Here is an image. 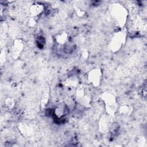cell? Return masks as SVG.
I'll list each match as a JSON object with an SVG mask.
<instances>
[{
	"mask_svg": "<svg viewBox=\"0 0 147 147\" xmlns=\"http://www.w3.org/2000/svg\"><path fill=\"white\" fill-rule=\"evenodd\" d=\"M100 99L105 104L106 114L110 116L114 115L118 107L115 96L111 93L105 92L101 95Z\"/></svg>",
	"mask_w": 147,
	"mask_h": 147,
	"instance_id": "obj_1",
	"label": "cell"
},
{
	"mask_svg": "<svg viewBox=\"0 0 147 147\" xmlns=\"http://www.w3.org/2000/svg\"><path fill=\"white\" fill-rule=\"evenodd\" d=\"M126 38V32L125 30H121L116 32L113 36L110 42V49L111 52L118 51L125 44Z\"/></svg>",
	"mask_w": 147,
	"mask_h": 147,
	"instance_id": "obj_2",
	"label": "cell"
},
{
	"mask_svg": "<svg viewBox=\"0 0 147 147\" xmlns=\"http://www.w3.org/2000/svg\"><path fill=\"white\" fill-rule=\"evenodd\" d=\"M75 98L80 105L86 107H90L91 106L92 98L86 88H78L75 93Z\"/></svg>",
	"mask_w": 147,
	"mask_h": 147,
	"instance_id": "obj_3",
	"label": "cell"
},
{
	"mask_svg": "<svg viewBox=\"0 0 147 147\" xmlns=\"http://www.w3.org/2000/svg\"><path fill=\"white\" fill-rule=\"evenodd\" d=\"M112 14L118 25L121 26L125 24L127 18V11L123 6L119 4H115L112 8Z\"/></svg>",
	"mask_w": 147,
	"mask_h": 147,
	"instance_id": "obj_4",
	"label": "cell"
},
{
	"mask_svg": "<svg viewBox=\"0 0 147 147\" xmlns=\"http://www.w3.org/2000/svg\"><path fill=\"white\" fill-rule=\"evenodd\" d=\"M102 71L100 68H94L90 71L87 75V80L93 87H98L100 85L102 80Z\"/></svg>",
	"mask_w": 147,
	"mask_h": 147,
	"instance_id": "obj_5",
	"label": "cell"
},
{
	"mask_svg": "<svg viewBox=\"0 0 147 147\" xmlns=\"http://www.w3.org/2000/svg\"><path fill=\"white\" fill-rule=\"evenodd\" d=\"M113 122L111 120V116L107 114L103 115L99 122V128L102 133H108Z\"/></svg>",
	"mask_w": 147,
	"mask_h": 147,
	"instance_id": "obj_6",
	"label": "cell"
},
{
	"mask_svg": "<svg viewBox=\"0 0 147 147\" xmlns=\"http://www.w3.org/2000/svg\"><path fill=\"white\" fill-rule=\"evenodd\" d=\"M24 48V42L22 39L17 38L16 39L13 44L11 48V54L13 57L17 59L21 52H22Z\"/></svg>",
	"mask_w": 147,
	"mask_h": 147,
	"instance_id": "obj_7",
	"label": "cell"
},
{
	"mask_svg": "<svg viewBox=\"0 0 147 147\" xmlns=\"http://www.w3.org/2000/svg\"><path fill=\"white\" fill-rule=\"evenodd\" d=\"M45 6L43 4L36 2L32 4L29 8V13L30 17L36 18L39 17L44 11Z\"/></svg>",
	"mask_w": 147,
	"mask_h": 147,
	"instance_id": "obj_8",
	"label": "cell"
},
{
	"mask_svg": "<svg viewBox=\"0 0 147 147\" xmlns=\"http://www.w3.org/2000/svg\"><path fill=\"white\" fill-rule=\"evenodd\" d=\"M78 82L79 79L77 76L75 75H72L68 77L67 79H65L63 82V84L66 87L73 88L78 86Z\"/></svg>",
	"mask_w": 147,
	"mask_h": 147,
	"instance_id": "obj_9",
	"label": "cell"
},
{
	"mask_svg": "<svg viewBox=\"0 0 147 147\" xmlns=\"http://www.w3.org/2000/svg\"><path fill=\"white\" fill-rule=\"evenodd\" d=\"M55 40L59 45H64L68 40V34L65 32H59L55 36Z\"/></svg>",
	"mask_w": 147,
	"mask_h": 147,
	"instance_id": "obj_10",
	"label": "cell"
},
{
	"mask_svg": "<svg viewBox=\"0 0 147 147\" xmlns=\"http://www.w3.org/2000/svg\"><path fill=\"white\" fill-rule=\"evenodd\" d=\"M67 113V109L64 105H59L55 109L54 114L57 118H61Z\"/></svg>",
	"mask_w": 147,
	"mask_h": 147,
	"instance_id": "obj_11",
	"label": "cell"
},
{
	"mask_svg": "<svg viewBox=\"0 0 147 147\" xmlns=\"http://www.w3.org/2000/svg\"><path fill=\"white\" fill-rule=\"evenodd\" d=\"M117 111L121 115H129L132 111V107L129 105H122L118 107Z\"/></svg>",
	"mask_w": 147,
	"mask_h": 147,
	"instance_id": "obj_12",
	"label": "cell"
},
{
	"mask_svg": "<svg viewBox=\"0 0 147 147\" xmlns=\"http://www.w3.org/2000/svg\"><path fill=\"white\" fill-rule=\"evenodd\" d=\"M143 26V21L141 18L136 17L132 21V28L134 30H139Z\"/></svg>",
	"mask_w": 147,
	"mask_h": 147,
	"instance_id": "obj_13",
	"label": "cell"
},
{
	"mask_svg": "<svg viewBox=\"0 0 147 147\" xmlns=\"http://www.w3.org/2000/svg\"><path fill=\"white\" fill-rule=\"evenodd\" d=\"M5 105L7 109L11 110L14 108L15 106V101L14 98L11 97H9L5 100Z\"/></svg>",
	"mask_w": 147,
	"mask_h": 147,
	"instance_id": "obj_14",
	"label": "cell"
},
{
	"mask_svg": "<svg viewBox=\"0 0 147 147\" xmlns=\"http://www.w3.org/2000/svg\"><path fill=\"white\" fill-rule=\"evenodd\" d=\"M142 97H144L145 99L146 98V83L142 86Z\"/></svg>",
	"mask_w": 147,
	"mask_h": 147,
	"instance_id": "obj_15",
	"label": "cell"
},
{
	"mask_svg": "<svg viewBox=\"0 0 147 147\" xmlns=\"http://www.w3.org/2000/svg\"><path fill=\"white\" fill-rule=\"evenodd\" d=\"M82 56L84 59H86L87 57H88V52L87 51L83 52L82 53Z\"/></svg>",
	"mask_w": 147,
	"mask_h": 147,
	"instance_id": "obj_16",
	"label": "cell"
}]
</instances>
